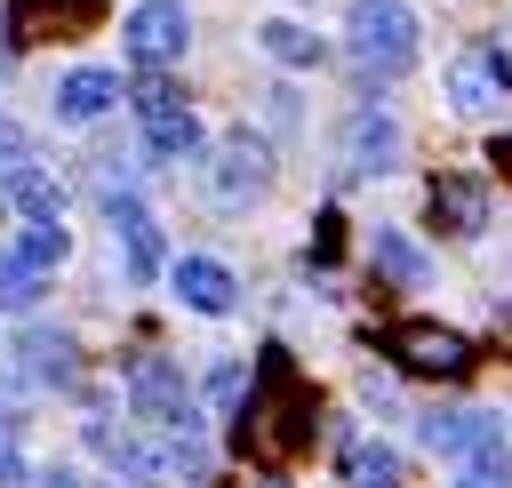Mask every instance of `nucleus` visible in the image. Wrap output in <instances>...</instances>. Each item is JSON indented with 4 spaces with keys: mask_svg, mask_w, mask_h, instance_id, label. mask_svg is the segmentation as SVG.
<instances>
[{
    "mask_svg": "<svg viewBox=\"0 0 512 488\" xmlns=\"http://www.w3.org/2000/svg\"><path fill=\"white\" fill-rule=\"evenodd\" d=\"M312 440V392L296 384V368H288V352L272 344L264 360H256V392H248V408H240V448L248 456H296Z\"/></svg>",
    "mask_w": 512,
    "mask_h": 488,
    "instance_id": "obj_1",
    "label": "nucleus"
},
{
    "mask_svg": "<svg viewBox=\"0 0 512 488\" xmlns=\"http://www.w3.org/2000/svg\"><path fill=\"white\" fill-rule=\"evenodd\" d=\"M344 40H352V56H360L376 80H400V72L416 64V8H408V0H352Z\"/></svg>",
    "mask_w": 512,
    "mask_h": 488,
    "instance_id": "obj_2",
    "label": "nucleus"
},
{
    "mask_svg": "<svg viewBox=\"0 0 512 488\" xmlns=\"http://www.w3.org/2000/svg\"><path fill=\"white\" fill-rule=\"evenodd\" d=\"M264 192H272V152L256 136H224L208 152V200L216 208H256Z\"/></svg>",
    "mask_w": 512,
    "mask_h": 488,
    "instance_id": "obj_3",
    "label": "nucleus"
},
{
    "mask_svg": "<svg viewBox=\"0 0 512 488\" xmlns=\"http://www.w3.org/2000/svg\"><path fill=\"white\" fill-rule=\"evenodd\" d=\"M392 360L408 368V376H472V336H456V328H440V320H400L392 336Z\"/></svg>",
    "mask_w": 512,
    "mask_h": 488,
    "instance_id": "obj_4",
    "label": "nucleus"
},
{
    "mask_svg": "<svg viewBox=\"0 0 512 488\" xmlns=\"http://www.w3.org/2000/svg\"><path fill=\"white\" fill-rule=\"evenodd\" d=\"M120 40H128V56H136L144 72H160V64H176V56H184L192 24H184V8H176V0H144V8H128Z\"/></svg>",
    "mask_w": 512,
    "mask_h": 488,
    "instance_id": "obj_5",
    "label": "nucleus"
},
{
    "mask_svg": "<svg viewBox=\"0 0 512 488\" xmlns=\"http://www.w3.org/2000/svg\"><path fill=\"white\" fill-rule=\"evenodd\" d=\"M128 408H136L144 424H160V432H192V392H184V376H176L168 360H144V368L128 376Z\"/></svg>",
    "mask_w": 512,
    "mask_h": 488,
    "instance_id": "obj_6",
    "label": "nucleus"
},
{
    "mask_svg": "<svg viewBox=\"0 0 512 488\" xmlns=\"http://www.w3.org/2000/svg\"><path fill=\"white\" fill-rule=\"evenodd\" d=\"M504 88H512V56L504 48H464L456 72H448V104L456 112H496Z\"/></svg>",
    "mask_w": 512,
    "mask_h": 488,
    "instance_id": "obj_7",
    "label": "nucleus"
},
{
    "mask_svg": "<svg viewBox=\"0 0 512 488\" xmlns=\"http://www.w3.org/2000/svg\"><path fill=\"white\" fill-rule=\"evenodd\" d=\"M424 440L464 464V456H480V448H504V416H496V408H448V416L424 424Z\"/></svg>",
    "mask_w": 512,
    "mask_h": 488,
    "instance_id": "obj_8",
    "label": "nucleus"
},
{
    "mask_svg": "<svg viewBox=\"0 0 512 488\" xmlns=\"http://www.w3.org/2000/svg\"><path fill=\"white\" fill-rule=\"evenodd\" d=\"M64 248H72V240H64V224H24V240H16V264L0 272V288H8V296H32V288H40V280L64 264Z\"/></svg>",
    "mask_w": 512,
    "mask_h": 488,
    "instance_id": "obj_9",
    "label": "nucleus"
},
{
    "mask_svg": "<svg viewBox=\"0 0 512 488\" xmlns=\"http://www.w3.org/2000/svg\"><path fill=\"white\" fill-rule=\"evenodd\" d=\"M0 200H8L16 216H32V224H56V208H64V184H56L40 160H16V168H0Z\"/></svg>",
    "mask_w": 512,
    "mask_h": 488,
    "instance_id": "obj_10",
    "label": "nucleus"
},
{
    "mask_svg": "<svg viewBox=\"0 0 512 488\" xmlns=\"http://www.w3.org/2000/svg\"><path fill=\"white\" fill-rule=\"evenodd\" d=\"M112 232H120V248H128V280H152V272L168 264V240H160V224L144 216V200H112Z\"/></svg>",
    "mask_w": 512,
    "mask_h": 488,
    "instance_id": "obj_11",
    "label": "nucleus"
},
{
    "mask_svg": "<svg viewBox=\"0 0 512 488\" xmlns=\"http://www.w3.org/2000/svg\"><path fill=\"white\" fill-rule=\"evenodd\" d=\"M432 216L472 240V232L488 224V176H440V184H432Z\"/></svg>",
    "mask_w": 512,
    "mask_h": 488,
    "instance_id": "obj_12",
    "label": "nucleus"
},
{
    "mask_svg": "<svg viewBox=\"0 0 512 488\" xmlns=\"http://www.w3.org/2000/svg\"><path fill=\"white\" fill-rule=\"evenodd\" d=\"M104 104H120V72L80 64V72H64V80H56V120H96Z\"/></svg>",
    "mask_w": 512,
    "mask_h": 488,
    "instance_id": "obj_13",
    "label": "nucleus"
},
{
    "mask_svg": "<svg viewBox=\"0 0 512 488\" xmlns=\"http://www.w3.org/2000/svg\"><path fill=\"white\" fill-rule=\"evenodd\" d=\"M176 296H184L192 312H232L240 288H232V272H224L216 256H184V264H176Z\"/></svg>",
    "mask_w": 512,
    "mask_h": 488,
    "instance_id": "obj_14",
    "label": "nucleus"
},
{
    "mask_svg": "<svg viewBox=\"0 0 512 488\" xmlns=\"http://www.w3.org/2000/svg\"><path fill=\"white\" fill-rule=\"evenodd\" d=\"M24 360H32L40 384H80V352H72V336H56V328H24Z\"/></svg>",
    "mask_w": 512,
    "mask_h": 488,
    "instance_id": "obj_15",
    "label": "nucleus"
},
{
    "mask_svg": "<svg viewBox=\"0 0 512 488\" xmlns=\"http://www.w3.org/2000/svg\"><path fill=\"white\" fill-rule=\"evenodd\" d=\"M256 40H264V56L296 64V72H320V56H328V48H320V32H304V24H288V16H272Z\"/></svg>",
    "mask_w": 512,
    "mask_h": 488,
    "instance_id": "obj_16",
    "label": "nucleus"
},
{
    "mask_svg": "<svg viewBox=\"0 0 512 488\" xmlns=\"http://www.w3.org/2000/svg\"><path fill=\"white\" fill-rule=\"evenodd\" d=\"M128 104H136V120H144V128H160V120H176V112H184V88H176L168 72H144V80L128 88Z\"/></svg>",
    "mask_w": 512,
    "mask_h": 488,
    "instance_id": "obj_17",
    "label": "nucleus"
},
{
    "mask_svg": "<svg viewBox=\"0 0 512 488\" xmlns=\"http://www.w3.org/2000/svg\"><path fill=\"white\" fill-rule=\"evenodd\" d=\"M392 160H400V128L360 112V120H352V168H392Z\"/></svg>",
    "mask_w": 512,
    "mask_h": 488,
    "instance_id": "obj_18",
    "label": "nucleus"
},
{
    "mask_svg": "<svg viewBox=\"0 0 512 488\" xmlns=\"http://www.w3.org/2000/svg\"><path fill=\"white\" fill-rule=\"evenodd\" d=\"M376 264H384V280H392V288H416V280L432 272V264H424V248H416L408 232H376Z\"/></svg>",
    "mask_w": 512,
    "mask_h": 488,
    "instance_id": "obj_19",
    "label": "nucleus"
},
{
    "mask_svg": "<svg viewBox=\"0 0 512 488\" xmlns=\"http://www.w3.org/2000/svg\"><path fill=\"white\" fill-rule=\"evenodd\" d=\"M144 144H152V160H192V152H200V120H192V112H176V120L144 128Z\"/></svg>",
    "mask_w": 512,
    "mask_h": 488,
    "instance_id": "obj_20",
    "label": "nucleus"
},
{
    "mask_svg": "<svg viewBox=\"0 0 512 488\" xmlns=\"http://www.w3.org/2000/svg\"><path fill=\"white\" fill-rule=\"evenodd\" d=\"M344 472H352V488H392V448L376 440H352V456H344Z\"/></svg>",
    "mask_w": 512,
    "mask_h": 488,
    "instance_id": "obj_21",
    "label": "nucleus"
},
{
    "mask_svg": "<svg viewBox=\"0 0 512 488\" xmlns=\"http://www.w3.org/2000/svg\"><path fill=\"white\" fill-rule=\"evenodd\" d=\"M456 488H512V456H504V448L464 456V464H456Z\"/></svg>",
    "mask_w": 512,
    "mask_h": 488,
    "instance_id": "obj_22",
    "label": "nucleus"
},
{
    "mask_svg": "<svg viewBox=\"0 0 512 488\" xmlns=\"http://www.w3.org/2000/svg\"><path fill=\"white\" fill-rule=\"evenodd\" d=\"M16 160H32V144H24L16 120H0V168H16Z\"/></svg>",
    "mask_w": 512,
    "mask_h": 488,
    "instance_id": "obj_23",
    "label": "nucleus"
},
{
    "mask_svg": "<svg viewBox=\"0 0 512 488\" xmlns=\"http://www.w3.org/2000/svg\"><path fill=\"white\" fill-rule=\"evenodd\" d=\"M48 488H104V480H88V472H72V464H56V472H48Z\"/></svg>",
    "mask_w": 512,
    "mask_h": 488,
    "instance_id": "obj_24",
    "label": "nucleus"
},
{
    "mask_svg": "<svg viewBox=\"0 0 512 488\" xmlns=\"http://www.w3.org/2000/svg\"><path fill=\"white\" fill-rule=\"evenodd\" d=\"M16 408H24V384H16V376H0V416H16Z\"/></svg>",
    "mask_w": 512,
    "mask_h": 488,
    "instance_id": "obj_25",
    "label": "nucleus"
},
{
    "mask_svg": "<svg viewBox=\"0 0 512 488\" xmlns=\"http://www.w3.org/2000/svg\"><path fill=\"white\" fill-rule=\"evenodd\" d=\"M8 480H24V464H16V448L0 440V488H8Z\"/></svg>",
    "mask_w": 512,
    "mask_h": 488,
    "instance_id": "obj_26",
    "label": "nucleus"
},
{
    "mask_svg": "<svg viewBox=\"0 0 512 488\" xmlns=\"http://www.w3.org/2000/svg\"><path fill=\"white\" fill-rule=\"evenodd\" d=\"M264 488H280V480H264Z\"/></svg>",
    "mask_w": 512,
    "mask_h": 488,
    "instance_id": "obj_27",
    "label": "nucleus"
}]
</instances>
